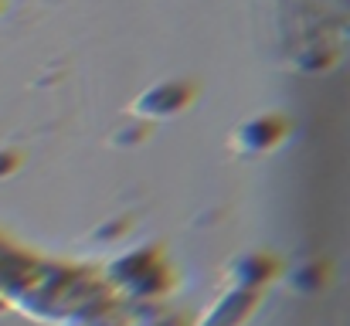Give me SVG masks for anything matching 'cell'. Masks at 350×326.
<instances>
[]
</instances>
